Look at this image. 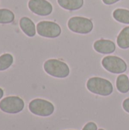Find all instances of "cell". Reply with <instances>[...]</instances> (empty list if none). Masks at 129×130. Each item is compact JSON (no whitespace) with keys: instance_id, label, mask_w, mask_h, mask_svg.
I'll return each instance as SVG.
<instances>
[{"instance_id":"6da1fadb","label":"cell","mask_w":129,"mask_h":130,"mask_svg":"<svg viewBox=\"0 0 129 130\" xmlns=\"http://www.w3.org/2000/svg\"><path fill=\"white\" fill-rule=\"evenodd\" d=\"M87 88L93 94L100 96H109L113 91L112 83L105 78L100 77H93L88 79Z\"/></svg>"},{"instance_id":"7a4b0ae2","label":"cell","mask_w":129,"mask_h":130,"mask_svg":"<svg viewBox=\"0 0 129 130\" xmlns=\"http://www.w3.org/2000/svg\"><path fill=\"white\" fill-rule=\"evenodd\" d=\"M43 69L48 75L59 78H65L70 73L68 66L65 62L56 59L46 61L43 65Z\"/></svg>"},{"instance_id":"3957f363","label":"cell","mask_w":129,"mask_h":130,"mask_svg":"<svg viewBox=\"0 0 129 130\" xmlns=\"http://www.w3.org/2000/svg\"><path fill=\"white\" fill-rule=\"evenodd\" d=\"M68 27L72 32L87 34L92 31L94 24L90 19L84 17H72L68 21Z\"/></svg>"},{"instance_id":"277c9868","label":"cell","mask_w":129,"mask_h":130,"mask_svg":"<svg viewBox=\"0 0 129 130\" xmlns=\"http://www.w3.org/2000/svg\"><path fill=\"white\" fill-rule=\"evenodd\" d=\"M29 110L34 115L40 117H49L54 113V105L43 99H34L29 104Z\"/></svg>"},{"instance_id":"5b68a950","label":"cell","mask_w":129,"mask_h":130,"mask_svg":"<svg viewBox=\"0 0 129 130\" xmlns=\"http://www.w3.org/2000/svg\"><path fill=\"white\" fill-rule=\"evenodd\" d=\"M103 68L113 74H122L127 70V64L122 58L116 56H108L102 59Z\"/></svg>"},{"instance_id":"8992f818","label":"cell","mask_w":129,"mask_h":130,"mask_svg":"<svg viewBox=\"0 0 129 130\" xmlns=\"http://www.w3.org/2000/svg\"><path fill=\"white\" fill-rule=\"evenodd\" d=\"M37 34L46 38H56L60 36L62 30L60 26L53 21H40L36 25Z\"/></svg>"},{"instance_id":"52a82bcc","label":"cell","mask_w":129,"mask_h":130,"mask_svg":"<svg viewBox=\"0 0 129 130\" xmlns=\"http://www.w3.org/2000/svg\"><path fill=\"white\" fill-rule=\"evenodd\" d=\"M24 107V101L16 96L5 98L0 102V109L7 113H17L23 110Z\"/></svg>"},{"instance_id":"ba28073f","label":"cell","mask_w":129,"mask_h":130,"mask_svg":"<svg viewBox=\"0 0 129 130\" xmlns=\"http://www.w3.org/2000/svg\"><path fill=\"white\" fill-rule=\"evenodd\" d=\"M28 8L33 13L40 16H47L52 11V5L46 0H30Z\"/></svg>"},{"instance_id":"9c48e42d","label":"cell","mask_w":129,"mask_h":130,"mask_svg":"<svg viewBox=\"0 0 129 130\" xmlns=\"http://www.w3.org/2000/svg\"><path fill=\"white\" fill-rule=\"evenodd\" d=\"M94 50L102 54H111L116 50V44L109 40L100 39L94 43Z\"/></svg>"},{"instance_id":"30bf717a","label":"cell","mask_w":129,"mask_h":130,"mask_svg":"<svg viewBox=\"0 0 129 130\" xmlns=\"http://www.w3.org/2000/svg\"><path fill=\"white\" fill-rule=\"evenodd\" d=\"M20 27L22 31L28 37H32L36 35V26L33 21L27 17H23L20 20Z\"/></svg>"},{"instance_id":"8fae6325","label":"cell","mask_w":129,"mask_h":130,"mask_svg":"<svg viewBox=\"0 0 129 130\" xmlns=\"http://www.w3.org/2000/svg\"><path fill=\"white\" fill-rule=\"evenodd\" d=\"M58 3L64 9L75 11L83 6L84 0H58Z\"/></svg>"},{"instance_id":"7c38bea8","label":"cell","mask_w":129,"mask_h":130,"mask_svg":"<svg viewBox=\"0 0 129 130\" xmlns=\"http://www.w3.org/2000/svg\"><path fill=\"white\" fill-rule=\"evenodd\" d=\"M117 44L121 49L129 48V26L122 29L117 37Z\"/></svg>"},{"instance_id":"4fadbf2b","label":"cell","mask_w":129,"mask_h":130,"mask_svg":"<svg viewBox=\"0 0 129 130\" xmlns=\"http://www.w3.org/2000/svg\"><path fill=\"white\" fill-rule=\"evenodd\" d=\"M116 88L122 94H126L129 91V79L126 75H120L116 79Z\"/></svg>"},{"instance_id":"5bb4252c","label":"cell","mask_w":129,"mask_h":130,"mask_svg":"<svg viewBox=\"0 0 129 130\" xmlns=\"http://www.w3.org/2000/svg\"><path fill=\"white\" fill-rule=\"evenodd\" d=\"M113 16L117 21L122 24H129V10L124 8H117L113 11Z\"/></svg>"},{"instance_id":"9a60e30c","label":"cell","mask_w":129,"mask_h":130,"mask_svg":"<svg viewBox=\"0 0 129 130\" xmlns=\"http://www.w3.org/2000/svg\"><path fill=\"white\" fill-rule=\"evenodd\" d=\"M13 56L9 53H5L0 56V71L8 69L13 63Z\"/></svg>"},{"instance_id":"2e32d148","label":"cell","mask_w":129,"mask_h":130,"mask_svg":"<svg viewBox=\"0 0 129 130\" xmlns=\"http://www.w3.org/2000/svg\"><path fill=\"white\" fill-rule=\"evenodd\" d=\"M14 19V13L5 8L0 9V24H9Z\"/></svg>"},{"instance_id":"e0dca14e","label":"cell","mask_w":129,"mask_h":130,"mask_svg":"<svg viewBox=\"0 0 129 130\" xmlns=\"http://www.w3.org/2000/svg\"><path fill=\"white\" fill-rule=\"evenodd\" d=\"M82 130H98L97 129V126L95 123L94 122H90L87 123Z\"/></svg>"},{"instance_id":"ac0fdd59","label":"cell","mask_w":129,"mask_h":130,"mask_svg":"<svg viewBox=\"0 0 129 130\" xmlns=\"http://www.w3.org/2000/svg\"><path fill=\"white\" fill-rule=\"evenodd\" d=\"M122 107H123V109L125 110V111H126L127 113H129V98L125 99V100L123 101Z\"/></svg>"},{"instance_id":"d6986e66","label":"cell","mask_w":129,"mask_h":130,"mask_svg":"<svg viewBox=\"0 0 129 130\" xmlns=\"http://www.w3.org/2000/svg\"><path fill=\"white\" fill-rule=\"evenodd\" d=\"M119 0H103V3L106 5H113L117 2H119Z\"/></svg>"},{"instance_id":"ffe728a7","label":"cell","mask_w":129,"mask_h":130,"mask_svg":"<svg viewBox=\"0 0 129 130\" xmlns=\"http://www.w3.org/2000/svg\"><path fill=\"white\" fill-rule=\"evenodd\" d=\"M3 94H4V91L2 88H0V99H2V98L3 97Z\"/></svg>"},{"instance_id":"44dd1931","label":"cell","mask_w":129,"mask_h":130,"mask_svg":"<svg viewBox=\"0 0 129 130\" xmlns=\"http://www.w3.org/2000/svg\"><path fill=\"white\" fill-rule=\"evenodd\" d=\"M98 130H104L103 129H98Z\"/></svg>"}]
</instances>
